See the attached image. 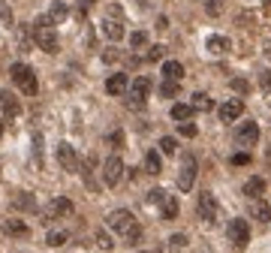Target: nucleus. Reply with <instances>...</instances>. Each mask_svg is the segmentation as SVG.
Returning <instances> with one entry per match:
<instances>
[{"mask_svg":"<svg viewBox=\"0 0 271 253\" xmlns=\"http://www.w3.org/2000/svg\"><path fill=\"white\" fill-rule=\"evenodd\" d=\"M105 220H109V229H112V232H118V235L124 238V244H139V241H142V226H139V220H136L127 208L112 211Z\"/></svg>","mask_w":271,"mask_h":253,"instance_id":"1","label":"nucleus"},{"mask_svg":"<svg viewBox=\"0 0 271 253\" xmlns=\"http://www.w3.org/2000/svg\"><path fill=\"white\" fill-rule=\"evenodd\" d=\"M31 36H34V42L42 48V52H48V55H55V52H58V33H55V28H51L48 15H39V18H36Z\"/></svg>","mask_w":271,"mask_h":253,"instance_id":"2","label":"nucleus"},{"mask_svg":"<svg viewBox=\"0 0 271 253\" xmlns=\"http://www.w3.org/2000/svg\"><path fill=\"white\" fill-rule=\"evenodd\" d=\"M9 75H12V82L18 85V91L24 96H34L39 91V82H36V72L28 66V63H12L9 66Z\"/></svg>","mask_w":271,"mask_h":253,"instance_id":"3","label":"nucleus"},{"mask_svg":"<svg viewBox=\"0 0 271 253\" xmlns=\"http://www.w3.org/2000/svg\"><path fill=\"white\" fill-rule=\"evenodd\" d=\"M148 94H151V79L148 75H136L133 85H130V91H127V106L130 109H145V99H148Z\"/></svg>","mask_w":271,"mask_h":253,"instance_id":"4","label":"nucleus"},{"mask_svg":"<svg viewBox=\"0 0 271 253\" xmlns=\"http://www.w3.org/2000/svg\"><path fill=\"white\" fill-rule=\"evenodd\" d=\"M72 202H69L67 196H55L45 208H42V220L45 223H55V220H61V217H72Z\"/></svg>","mask_w":271,"mask_h":253,"instance_id":"5","label":"nucleus"},{"mask_svg":"<svg viewBox=\"0 0 271 253\" xmlns=\"http://www.w3.org/2000/svg\"><path fill=\"white\" fill-rule=\"evenodd\" d=\"M196 184V157L193 154H187V157L181 160V169H178V190H193Z\"/></svg>","mask_w":271,"mask_h":253,"instance_id":"6","label":"nucleus"},{"mask_svg":"<svg viewBox=\"0 0 271 253\" xmlns=\"http://www.w3.org/2000/svg\"><path fill=\"white\" fill-rule=\"evenodd\" d=\"M124 178V160L121 157H109L102 163V184L105 187H118Z\"/></svg>","mask_w":271,"mask_h":253,"instance_id":"7","label":"nucleus"},{"mask_svg":"<svg viewBox=\"0 0 271 253\" xmlns=\"http://www.w3.org/2000/svg\"><path fill=\"white\" fill-rule=\"evenodd\" d=\"M226 235H229V241L235 244V247H247V241H250V226L244 217H235V220H229L226 226Z\"/></svg>","mask_w":271,"mask_h":253,"instance_id":"8","label":"nucleus"},{"mask_svg":"<svg viewBox=\"0 0 271 253\" xmlns=\"http://www.w3.org/2000/svg\"><path fill=\"white\" fill-rule=\"evenodd\" d=\"M196 211H199V220H205V223L217 220V199H214V193H208V190L199 193V199H196Z\"/></svg>","mask_w":271,"mask_h":253,"instance_id":"9","label":"nucleus"},{"mask_svg":"<svg viewBox=\"0 0 271 253\" xmlns=\"http://www.w3.org/2000/svg\"><path fill=\"white\" fill-rule=\"evenodd\" d=\"M235 142L241 145V148H253V145L259 142V124H256V121L241 124L238 127V133H235Z\"/></svg>","mask_w":271,"mask_h":253,"instance_id":"10","label":"nucleus"},{"mask_svg":"<svg viewBox=\"0 0 271 253\" xmlns=\"http://www.w3.org/2000/svg\"><path fill=\"white\" fill-rule=\"evenodd\" d=\"M58 163L64 166V172H78V154H75V148L69 145V142H61L58 145Z\"/></svg>","mask_w":271,"mask_h":253,"instance_id":"11","label":"nucleus"},{"mask_svg":"<svg viewBox=\"0 0 271 253\" xmlns=\"http://www.w3.org/2000/svg\"><path fill=\"white\" fill-rule=\"evenodd\" d=\"M94 169H97V154H88V157L82 160V166H78V172H82V181L88 184V190H100V184H97V178H94Z\"/></svg>","mask_w":271,"mask_h":253,"instance_id":"12","label":"nucleus"},{"mask_svg":"<svg viewBox=\"0 0 271 253\" xmlns=\"http://www.w3.org/2000/svg\"><path fill=\"white\" fill-rule=\"evenodd\" d=\"M130 85H133V82H130L124 72H115V75H109V79H105V94H112V96H121V94H124V96H127Z\"/></svg>","mask_w":271,"mask_h":253,"instance_id":"13","label":"nucleus"},{"mask_svg":"<svg viewBox=\"0 0 271 253\" xmlns=\"http://www.w3.org/2000/svg\"><path fill=\"white\" fill-rule=\"evenodd\" d=\"M241 115H244V103H241V99H226V103L220 106V121H223V124H232Z\"/></svg>","mask_w":271,"mask_h":253,"instance_id":"14","label":"nucleus"},{"mask_svg":"<svg viewBox=\"0 0 271 253\" xmlns=\"http://www.w3.org/2000/svg\"><path fill=\"white\" fill-rule=\"evenodd\" d=\"M0 109H3L6 118H18L21 115V103H18V96L12 91H0Z\"/></svg>","mask_w":271,"mask_h":253,"instance_id":"15","label":"nucleus"},{"mask_svg":"<svg viewBox=\"0 0 271 253\" xmlns=\"http://www.w3.org/2000/svg\"><path fill=\"white\" fill-rule=\"evenodd\" d=\"M102 33L112 39V42H121L124 39V18H102Z\"/></svg>","mask_w":271,"mask_h":253,"instance_id":"16","label":"nucleus"},{"mask_svg":"<svg viewBox=\"0 0 271 253\" xmlns=\"http://www.w3.org/2000/svg\"><path fill=\"white\" fill-rule=\"evenodd\" d=\"M265 187H268V184H265V178H262V175H253V178H247V181H244V196L256 202V199L265 193Z\"/></svg>","mask_w":271,"mask_h":253,"instance_id":"17","label":"nucleus"},{"mask_svg":"<svg viewBox=\"0 0 271 253\" xmlns=\"http://www.w3.org/2000/svg\"><path fill=\"white\" fill-rule=\"evenodd\" d=\"M3 232L12 235V238H28L31 235V226L24 220H3Z\"/></svg>","mask_w":271,"mask_h":253,"instance_id":"18","label":"nucleus"},{"mask_svg":"<svg viewBox=\"0 0 271 253\" xmlns=\"http://www.w3.org/2000/svg\"><path fill=\"white\" fill-rule=\"evenodd\" d=\"M193 112H196V109H193L190 103H175V106H172V121H181V124H187V121L193 118Z\"/></svg>","mask_w":271,"mask_h":253,"instance_id":"19","label":"nucleus"},{"mask_svg":"<svg viewBox=\"0 0 271 253\" xmlns=\"http://www.w3.org/2000/svg\"><path fill=\"white\" fill-rule=\"evenodd\" d=\"M163 79H169V82H181V79H184V63L166 61V63H163Z\"/></svg>","mask_w":271,"mask_h":253,"instance_id":"20","label":"nucleus"},{"mask_svg":"<svg viewBox=\"0 0 271 253\" xmlns=\"http://www.w3.org/2000/svg\"><path fill=\"white\" fill-rule=\"evenodd\" d=\"M145 169H148L151 175H160V172H163V160H160V151H148V154H145Z\"/></svg>","mask_w":271,"mask_h":253,"instance_id":"21","label":"nucleus"},{"mask_svg":"<svg viewBox=\"0 0 271 253\" xmlns=\"http://www.w3.org/2000/svg\"><path fill=\"white\" fill-rule=\"evenodd\" d=\"M163 220H175L178 217V211H181V202L175 199V196H166V202H163Z\"/></svg>","mask_w":271,"mask_h":253,"instance_id":"22","label":"nucleus"},{"mask_svg":"<svg viewBox=\"0 0 271 253\" xmlns=\"http://www.w3.org/2000/svg\"><path fill=\"white\" fill-rule=\"evenodd\" d=\"M12 205H15V208H21V211H34V208H36V199H34V193H15Z\"/></svg>","mask_w":271,"mask_h":253,"instance_id":"23","label":"nucleus"},{"mask_svg":"<svg viewBox=\"0 0 271 253\" xmlns=\"http://www.w3.org/2000/svg\"><path fill=\"white\" fill-rule=\"evenodd\" d=\"M208 52H211V55L229 52V39H226V36H208Z\"/></svg>","mask_w":271,"mask_h":253,"instance_id":"24","label":"nucleus"},{"mask_svg":"<svg viewBox=\"0 0 271 253\" xmlns=\"http://www.w3.org/2000/svg\"><path fill=\"white\" fill-rule=\"evenodd\" d=\"M67 15H69L67 3H51V9H48V21H51V24H61Z\"/></svg>","mask_w":271,"mask_h":253,"instance_id":"25","label":"nucleus"},{"mask_svg":"<svg viewBox=\"0 0 271 253\" xmlns=\"http://www.w3.org/2000/svg\"><path fill=\"white\" fill-rule=\"evenodd\" d=\"M196 112H211L214 109V103H211V96L208 94H193V103H190Z\"/></svg>","mask_w":271,"mask_h":253,"instance_id":"26","label":"nucleus"},{"mask_svg":"<svg viewBox=\"0 0 271 253\" xmlns=\"http://www.w3.org/2000/svg\"><path fill=\"white\" fill-rule=\"evenodd\" d=\"M67 238H69V232H64V229H51L48 238H45V244H48V247H61Z\"/></svg>","mask_w":271,"mask_h":253,"instance_id":"27","label":"nucleus"},{"mask_svg":"<svg viewBox=\"0 0 271 253\" xmlns=\"http://www.w3.org/2000/svg\"><path fill=\"white\" fill-rule=\"evenodd\" d=\"M253 217L268 223L271 220V202H256V205H253Z\"/></svg>","mask_w":271,"mask_h":253,"instance_id":"28","label":"nucleus"},{"mask_svg":"<svg viewBox=\"0 0 271 253\" xmlns=\"http://www.w3.org/2000/svg\"><path fill=\"white\" fill-rule=\"evenodd\" d=\"M160 151H163L166 157H172V154L178 151V142H175L172 136H163V139H160Z\"/></svg>","mask_w":271,"mask_h":253,"instance_id":"29","label":"nucleus"},{"mask_svg":"<svg viewBox=\"0 0 271 253\" xmlns=\"http://www.w3.org/2000/svg\"><path fill=\"white\" fill-rule=\"evenodd\" d=\"M130 45H133V48H145V45H148V33L145 31H133L130 33Z\"/></svg>","mask_w":271,"mask_h":253,"instance_id":"30","label":"nucleus"},{"mask_svg":"<svg viewBox=\"0 0 271 253\" xmlns=\"http://www.w3.org/2000/svg\"><path fill=\"white\" fill-rule=\"evenodd\" d=\"M160 96H166V99L178 96V82H169V79H166V82L160 85Z\"/></svg>","mask_w":271,"mask_h":253,"instance_id":"31","label":"nucleus"},{"mask_svg":"<svg viewBox=\"0 0 271 253\" xmlns=\"http://www.w3.org/2000/svg\"><path fill=\"white\" fill-rule=\"evenodd\" d=\"M166 196H169V193H166V190H151V193H148V205H163V202H166Z\"/></svg>","mask_w":271,"mask_h":253,"instance_id":"32","label":"nucleus"},{"mask_svg":"<svg viewBox=\"0 0 271 253\" xmlns=\"http://www.w3.org/2000/svg\"><path fill=\"white\" fill-rule=\"evenodd\" d=\"M205 3V12L208 15H220L223 12V0H202Z\"/></svg>","mask_w":271,"mask_h":253,"instance_id":"33","label":"nucleus"},{"mask_svg":"<svg viewBox=\"0 0 271 253\" xmlns=\"http://www.w3.org/2000/svg\"><path fill=\"white\" fill-rule=\"evenodd\" d=\"M97 247H102V250H112V247H115V244H112V235H109V232H97Z\"/></svg>","mask_w":271,"mask_h":253,"instance_id":"34","label":"nucleus"},{"mask_svg":"<svg viewBox=\"0 0 271 253\" xmlns=\"http://www.w3.org/2000/svg\"><path fill=\"white\" fill-rule=\"evenodd\" d=\"M169 247H172V250H184V247H187V235H181V232H178V235H172Z\"/></svg>","mask_w":271,"mask_h":253,"instance_id":"35","label":"nucleus"},{"mask_svg":"<svg viewBox=\"0 0 271 253\" xmlns=\"http://www.w3.org/2000/svg\"><path fill=\"white\" fill-rule=\"evenodd\" d=\"M34 157H36V166H42V136L34 133Z\"/></svg>","mask_w":271,"mask_h":253,"instance_id":"36","label":"nucleus"},{"mask_svg":"<svg viewBox=\"0 0 271 253\" xmlns=\"http://www.w3.org/2000/svg\"><path fill=\"white\" fill-rule=\"evenodd\" d=\"M105 142H109L112 148H121V145H124V133H121V130H115V133H109V136H105Z\"/></svg>","mask_w":271,"mask_h":253,"instance_id":"37","label":"nucleus"},{"mask_svg":"<svg viewBox=\"0 0 271 253\" xmlns=\"http://www.w3.org/2000/svg\"><path fill=\"white\" fill-rule=\"evenodd\" d=\"M163 55H166L163 45H151V48H148V61H163Z\"/></svg>","mask_w":271,"mask_h":253,"instance_id":"38","label":"nucleus"},{"mask_svg":"<svg viewBox=\"0 0 271 253\" xmlns=\"http://www.w3.org/2000/svg\"><path fill=\"white\" fill-rule=\"evenodd\" d=\"M259 88H262L265 94H271V69H265V72H259Z\"/></svg>","mask_w":271,"mask_h":253,"instance_id":"39","label":"nucleus"},{"mask_svg":"<svg viewBox=\"0 0 271 253\" xmlns=\"http://www.w3.org/2000/svg\"><path fill=\"white\" fill-rule=\"evenodd\" d=\"M178 133H181V136H187V139H193V136H196L199 130H196V124H190V121H187V124L178 127Z\"/></svg>","mask_w":271,"mask_h":253,"instance_id":"40","label":"nucleus"},{"mask_svg":"<svg viewBox=\"0 0 271 253\" xmlns=\"http://www.w3.org/2000/svg\"><path fill=\"white\" fill-rule=\"evenodd\" d=\"M250 163V154L247 151H238V154H232V166H247Z\"/></svg>","mask_w":271,"mask_h":253,"instance_id":"41","label":"nucleus"},{"mask_svg":"<svg viewBox=\"0 0 271 253\" xmlns=\"http://www.w3.org/2000/svg\"><path fill=\"white\" fill-rule=\"evenodd\" d=\"M105 15H109V18H124V9H121L118 3H109V9H105Z\"/></svg>","mask_w":271,"mask_h":253,"instance_id":"42","label":"nucleus"},{"mask_svg":"<svg viewBox=\"0 0 271 253\" xmlns=\"http://www.w3.org/2000/svg\"><path fill=\"white\" fill-rule=\"evenodd\" d=\"M232 88H235V91H241V94H247V91H250V85H247L244 79H232Z\"/></svg>","mask_w":271,"mask_h":253,"instance_id":"43","label":"nucleus"},{"mask_svg":"<svg viewBox=\"0 0 271 253\" xmlns=\"http://www.w3.org/2000/svg\"><path fill=\"white\" fill-rule=\"evenodd\" d=\"M0 18L9 24V21H12V9H9V6H0Z\"/></svg>","mask_w":271,"mask_h":253,"instance_id":"44","label":"nucleus"},{"mask_svg":"<svg viewBox=\"0 0 271 253\" xmlns=\"http://www.w3.org/2000/svg\"><path fill=\"white\" fill-rule=\"evenodd\" d=\"M102 61H105V63L118 61V52H115V48H105V55H102Z\"/></svg>","mask_w":271,"mask_h":253,"instance_id":"45","label":"nucleus"},{"mask_svg":"<svg viewBox=\"0 0 271 253\" xmlns=\"http://www.w3.org/2000/svg\"><path fill=\"white\" fill-rule=\"evenodd\" d=\"M265 55H268V58H271V42H268V45H265Z\"/></svg>","mask_w":271,"mask_h":253,"instance_id":"46","label":"nucleus"},{"mask_svg":"<svg viewBox=\"0 0 271 253\" xmlns=\"http://www.w3.org/2000/svg\"><path fill=\"white\" fill-rule=\"evenodd\" d=\"M0 136H3V118H0Z\"/></svg>","mask_w":271,"mask_h":253,"instance_id":"47","label":"nucleus"},{"mask_svg":"<svg viewBox=\"0 0 271 253\" xmlns=\"http://www.w3.org/2000/svg\"><path fill=\"white\" fill-rule=\"evenodd\" d=\"M142 253H157V250H142Z\"/></svg>","mask_w":271,"mask_h":253,"instance_id":"48","label":"nucleus"}]
</instances>
